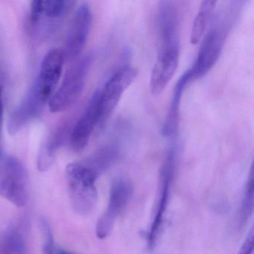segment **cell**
Here are the masks:
<instances>
[{
	"label": "cell",
	"mask_w": 254,
	"mask_h": 254,
	"mask_svg": "<svg viewBox=\"0 0 254 254\" xmlns=\"http://www.w3.org/2000/svg\"><path fill=\"white\" fill-rule=\"evenodd\" d=\"M64 62L62 50H52L46 55L36 78L10 114L8 121L10 134L19 133L41 115L56 91Z\"/></svg>",
	"instance_id": "6da1fadb"
},
{
	"label": "cell",
	"mask_w": 254,
	"mask_h": 254,
	"mask_svg": "<svg viewBox=\"0 0 254 254\" xmlns=\"http://www.w3.org/2000/svg\"><path fill=\"white\" fill-rule=\"evenodd\" d=\"M66 178L74 210L82 215L90 213L97 201L96 174L83 163H72L66 166Z\"/></svg>",
	"instance_id": "7a4b0ae2"
},
{
	"label": "cell",
	"mask_w": 254,
	"mask_h": 254,
	"mask_svg": "<svg viewBox=\"0 0 254 254\" xmlns=\"http://www.w3.org/2000/svg\"><path fill=\"white\" fill-rule=\"evenodd\" d=\"M93 61V56L90 53L77 59L68 69L60 87L49 102L51 112H64L77 102L84 90Z\"/></svg>",
	"instance_id": "3957f363"
},
{
	"label": "cell",
	"mask_w": 254,
	"mask_h": 254,
	"mask_svg": "<svg viewBox=\"0 0 254 254\" xmlns=\"http://www.w3.org/2000/svg\"><path fill=\"white\" fill-rule=\"evenodd\" d=\"M74 4L73 1L65 0L32 2L29 18V30L32 37L38 41H44L51 36Z\"/></svg>",
	"instance_id": "277c9868"
},
{
	"label": "cell",
	"mask_w": 254,
	"mask_h": 254,
	"mask_svg": "<svg viewBox=\"0 0 254 254\" xmlns=\"http://www.w3.org/2000/svg\"><path fill=\"white\" fill-rule=\"evenodd\" d=\"M29 174L20 160L11 156L0 162V197L18 207L29 199Z\"/></svg>",
	"instance_id": "5b68a950"
},
{
	"label": "cell",
	"mask_w": 254,
	"mask_h": 254,
	"mask_svg": "<svg viewBox=\"0 0 254 254\" xmlns=\"http://www.w3.org/2000/svg\"><path fill=\"white\" fill-rule=\"evenodd\" d=\"M138 71L130 66H125L116 71L101 90L98 91L99 127H102L117 108L123 93L137 77Z\"/></svg>",
	"instance_id": "8992f818"
},
{
	"label": "cell",
	"mask_w": 254,
	"mask_h": 254,
	"mask_svg": "<svg viewBox=\"0 0 254 254\" xmlns=\"http://www.w3.org/2000/svg\"><path fill=\"white\" fill-rule=\"evenodd\" d=\"M227 23H216L205 35L195 62L190 69L192 81L204 76L218 62L227 38Z\"/></svg>",
	"instance_id": "52a82bcc"
},
{
	"label": "cell",
	"mask_w": 254,
	"mask_h": 254,
	"mask_svg": "<svg viewBox=\"0 0 254 254\" xmlns=\"http://www.w3.org/2000/svg\"><path fill=\"white\" fill-rule=\"evenodd\" d=\"M176 160V148L172 147L166 154V159L160 170V195L157 200L154 219L148 233V248L151 250L157 245V239L163 227L165 214L169 203L171 184L175 174Z\"/></svg>",
	"instance_id": "ba28073f"
},
{
	"label": "cell",
	"mask_w": 254,
	"mask_h": 254,
	"mask_svg": "<svg viewBox=\"0 0 254 254\" xmlns=\"http://www.w3.org/2000/svg\"><path fill=\"white\" fill-rule=\"evenodd\" d=\"M93 14L90 5L82 3L78 6L71 22L63 53L64 61L76 60L82 53L91 29Z\"/></svg>",
	"instance_id": "9c48e42d"
},
{
	"label": "cell",
	"mask_w": 254,
	"mask_h": 254,
	"mask_svg": "<svg viewBox=\"0 0 254 254\" xmlns=\"http://www.w3.org/2000/svg\"><path fill=\"white\" fill-rule=\"evenodd\" d=\"M131 194L132 187L128 181L119 178L113 182L108 207L96 224V233L99 239L109 236L116 220L128 203Z\"/></svg>",
	"instance_id": "30bf717a"
},
{
	"label": "cell",
	"mask_w": 254,
	"mask_h": 254,
	"mask_svg": "<svg viewBox=\"0 0 254 254\" xmlns=\"http://www.w3.org/2000/svg\"><path fill=\"white\" fill-rule=\"evenodd\" d=\"M157 29L160 49L181 48L180 15L176 2H160L157 12Z\"/></svg>",
	"instance_id": "8fae6325"
},
{
	"label": "cell",
	"mask_w": 254,
	"mask_h": 254,
	"mask_svg": "<svg viewBox=\"0 0 254 254\" xmlns=\"http://www.w3.org/2000/svg\"><path fill=\"white\" fill-rule=\"evenodd\" d=\"M99 112L98 105V91L95 92L82 115L73 125L69 144L75 152L84 150L96 127H99Z\"/></svg>",
	"instance_id": "7c38bea8"
},
{
	"label": "cell",
	"mask_w": 254,
	"mask_h": 254,
	"mask_svg": "<svg viewBox=\"0 0 254 254\" xmlns=\"http://www.w3.org/2000/svg\"><path fill=\"white\" fill-rule=\"evenodd\" d=\"M181 48L160 49L150 76L149 88L153 95L160 94L173 78L179 62Z\"/></svg>",
	"instance_id": "4fadbf2b"
},
{
	"label": "cell",
	"mask_w": 254,
	"mask_h": 254,
	"mask_svg": "<svg viewBox=\"0 0 254 254\" xmlns=\"http://www.w3.org/2000/svg\"><path fill=\"white\" fill-rule=\"evenodd\" d=\"M73 125L69 119H66L49 133L38 152L37 165L40 172H46L53 166L59 150L69 142Z\"/></svg>",
	"instance_id": "5bb4252c"
},
{
	"label": "cell",
	"mask_w": 254,
	"mask_h": 254,
	"mask_svg": "<svg viewBox=\"0 0 254 254\" xmlns=\"http://www.w3.org/2000/svg\"><path fill=\"white\" fill-rule=\"evenodd\" d=\"M191 81L192 78H191V72L189 69L187 72H184V75L180 77L179 80L175 84L172 100L168 109L163 128V135L169 139L175 138L178 133V128H179L181 99L187 84Z\"/></svg>",
	"instance_id": "9a60e30c"
},
{
	"label": "cell",
	"mask_w": 254,
	"mask_h": 254,
	"mask_svg": "<svg viewBox=\"0 0 254 254\" xmlns=\"http://www.w3.org/2000/svg\"><path fill=\"white\" fill-rule=\"evenodd\" d=\"M120 153L118 145L110 144L99 148L82 163L99 177L114 164L120 156Z\"/></svg>",
	"instance_id": "2e32d148"
},
{
	"label": "cell",
	"mask_w": 254,
	"mask_h": 254,
	"mask_svg": "<svg viewBox=\"0 0 254 254\" xmlns=\"http://www.w3.org/2000/svg\"><path fill=\"white\" fill-rule=\"evenodd\" d=\"M216 4V1L212 0H205L200 3L191 26L190 34V42L191 44H198L204 35L208 24L212 19Z\"/></svg>",
	"instance_id": "e0dca14e"
},
{
	"label": "cell",
	"mask_w": 254,
	"mask_h": 254,
	"mask_svg": "<svg viewBox=\"0 0 254 254\" xmlns=\"http://www.w3.org/2000/svg\"><path fill=\"white\" fill-rule=\"evenodd\" d=\"M24 240L16 230H8L0 236V254H24Z\"/></svg>",
	"instance_id": "ac0fdd59"
},
{
	"label": "cell",
	"mask_w": 254,
	"mask_h": 254,
	"mask_svg": "<svg viewBox=\"0 0 254 254\" xmlns=\"http://www.w3.org/2000/svg\"><path fill=\"white\" fill-rule=\"evenodd\" d=\"M254 169L252 166L239 212V225L240 227H242L248 221L251 215H252L253 210H254Z\"/></svg>",
	"instance_id": "d6986e66"
},
{
	"label": "cell",
	"mask_w": 254,
	"mask_h": 254,
	"mask_svg": "<svg viewBox=\"0 0 254 254\" xmlns=\"http://www.w3.org/2000/svg\"><path fill=\"white\" fill-rule=\"evenodd\" d=\"M40 226L44 241L42 254H54V239L50 224L46 220L41 219Z\"/></svg>",
	"instance_id": "ffe728a7"
},
{
	"label": "cell",
	"mask_w": 254,
	"mask_h": 254,
	"mask_svg": "<svg viewBox=\"0 0 254 254\" xmlns=\"http://www.w3.org/2000/svg\"><path fill=\"white\" fill-rule=\"evenodd\" d=\"M254 230L251 229L238 254H252L254 251Z\"/></svg>",
	"instance_id": "44dd1931"
},
{
	"label": "cell",
	"mask_w": 254,
	"mask_h": 254,
	"mask_svg": "<svg viewBox=\"0 0 254 254\" xmlns=\"http://www.w3.org/2000/svg\"><path fill=\"white\" fill-rule=\"evenodd\" d=\"M3 99H2V87L0 83V154L2 148V130L3 123Z\"/></svg>",
	"instance_id": "7402d4cb"
},
{
	"label": "cell",
	"mask_w": 254,
	"mask_h": 254,
	"mask_svg": "<svg viewBox=\"0 0 254 254\" xmlns=\"http://www.w3.org/2000/svg\"><path fill=\"white\" fill-rule=\"evenodd\" d=\"M57 254H72L71 253L67 252V251H64L62 249H59L57 251Z\"/></svg>",
	"instance_id": "603a6c76"
}]
</instances>
